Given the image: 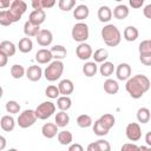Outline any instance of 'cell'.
<instances>
[{
    "mask_svg": "<svg viewBox=\"0 0 151 151\" xmlns=\"http://www.w3.org/2000/svg\"><path fill=\"white\" fill-rule=\"evenodd\" d=\"M76 54L80 60H88L90 58H92L93 51H92L91 45L86 42H80L78 47L76 48Z\"/></svg>",
    "mask_w": 151,
    "mask_h": 151,
    "instance_id": "cell-10",
    "label": "cell"
},
{
    "mask_svg": "<svg viewBox=\"0 0 151 151\" xmlns=\"http://www.w3.org/2000/svg\"><path fill=\"white\" fill-rule=\"evenodd\" d=\"M31 6L33 7V9H42V5H41V0H32Z\"/></svg>",
    "mask_w": 151,
    "mask_h": 151,
    "instance_id": "cell-50",
    "label": "cell"
},
{
    "mask_svg": "<svg viewBox=\"0 0 151 151\" xmlns=\"http://www.w3.org/2000/svg\"><path fill=\"white\" fill-rule=\"evenodd\" d=\"M151 114H150V110L147 107H140L137 111V120L142 124H146L150 122Z\"/></svg>",
    "mask_w": 151,
    "mask_h": 151,
    "instance_id": "cell-33",
    "label": "cell"
},
{
    "mask_svg": "<svg viewBox=\"0 0 151 151\" xmlns=\"http://www.w3.org/2000/svg\"><path fill=\"white\" fill-rule=\"evenodd\" d=\"M57 138H58V142L61 145H70V144H72L73 134H72V132H70L67 130H63V131L58 132Z\"/></svg>",
    "mask_w": 151,
    "mask_h": 151,
    "instance_id": "cell-30",
    "label": "cell"
},
{
    "mask_svg": "<svg viewBox=\"0 0 151 151\" xmlns=\"http://www.w3.org/2000/svg\"><path fill=\"white\" fill-rule=\"evenodd\" d=\"M88 14H90V9H88V7H87L86 5H84V4L76 6V8L73 9V17H74L77 20H79V22L83 21V20H85V19L88 17Z\"/></svg>",
    "mask_w": 151,
    "mask_h": 151,
    "instance_id": "cell-17",
    "label": "cell"
},
{
    "mask_svg": "<svg viewBox=\"0 0 151 151\" xmlns=\"http://www.w3.org/2000/svg\"><path fill=\"white\" fill-rule=\"evenodd\" d=\"M6 145H7V140H6V138H5L4 136L0 134V151H2V150L6 147Z\"/></svg>",
    "mask_w": 151,
    "mask_h": 151,
    "instance_id": "cell-53",
    "label": "cell"
},
{
    "mask_svg": "<svg viewBox=\"0 0 151 151\" xmlns=\"http://www.w3.org/2000/svg\"><path fill=\"white\" fill-rule=\"evenodd\" d=\"M52 54L51 51L47 48H40L35 53V60L38 64H50L52 61Z\"/></svg>",
    "mask_w": 151,
    "mask_h": 151,
    "instance_id": "cell-16",
    "label": "cell"
},
{
    "mask_svg": "<svg viewBox=\"0 0 151 151\" xmlns=\"http://www.w3.org/2000/svg\"><path fill=\"white\" fill-rule=\"evenodd\" d=\"M7 63H8V57H7L4 52H1V51H0V67L6 66V65H7Z\"/></svg>",
    "mask_w": 151,
    "mask_h": 151,
    "instance_id": "cell-49",
    "label": "cell"
},
{
    "mask_svg": "<svg viewBox=\"0 0 151 151\" xmlns=\"http://www.w3.org/2000/svg\"><path fill=\"white\" fill-rule=\"evenodd\" d=\"M5 109L7 111V113H11V114H15V113H19L20 111V104L15 100H8L5 105Z\"/></svg>",
    "mask_w": 151,
    "mask_h": 151,
    "instance_id": "cell-37",
    "label": "cell"
},
{
    "mask_svg": "<svg viewBox=\"0 0 151 151\" xmlns=\"http://www.w3.org/2000/svg\"><path fill=\"white\" fill-rule=\"evenodd\" d=\"M63 72H64V63L61 60H54L48 64V66L45 68L42 73L46 80L55 81L63 76Z\"/></svg>",
    "mask_w": 151,
    "mask_h": 151,
    "instance_id": "cell-3",
    "label": "cell"
},
{
    "mask_svg": "<svg viewBox=\"0 0 151 151\" xmlns=\"http://www.w3.org/2000/svg\"><path fill=\"white\" fill-rule=\"evenodd\" d=\"M25 74H26L28 80H31V81H39L41 79V77H42V70L38 65H31L26 70Z\"/></svg>",
    "mask_w": 151,
    "mask_h": 151,
    "instance_id": "cell-12",
    "label": "cell"
},
{
    "mask_svg": "<svg viewBox=\"0 0 151 151\" xmlns=\"http://www.w3.org/2000/svg\"><path fill=\"white\" fill-rule=\"evenodd\" d=\"M72 38L74 41H78L79 44L80 42H85L87 39H88V35H90V31H88V26L87 24L80 21V22H77L73 27H72Z\"/></svg>",
    "mask_w": 151,
    "mask_h": 151,
    "instance_id": "cell-5",
    "label": "cell"
},
{
    "mask_svg": "<svg viewBox=\"0 0 151 151\" xmlns=\"http://www.w3.org/2000/svg\"><path fill=\"white\" fill-rule=\"evenodd\" d=\"M98 72V65L94 61H86L83 66V73L85 74V77L91 78L94 77L96 73Z\"/></svg>",
    "mask_w": 151,
    "mask_h": 151,
    "instance_id": "cell-27",
    "label": "cell"
},
{
    "mask_svg": "<svg viewBox=\"0 0 151 151\" xmlns=\"http://www.w3.org/2000/svg\"><path fill=\"white\" fill-rule=\"evenodd\" d=\"M100 35H101V39L104 40V42L110 47L118 46L122 40V33L117 28V26L113 24H109V25L104 26L101 28Z\"/></svg>",
    "mask_w": 151,
    "mask_h": 151,
    "instance_id": "cell-2",
    "label": "cell"
},
{
    "mask_svg": "<svg viewBox=\"0 0 151 151\" xmlns=\"http://www.w3.org/2000/svg\"><path fill=\"white\" fill-rule=\"evenodd\" d=\"M96 145H97L98 151H111V145L105 139H98L96 142Z\"/></svg>",
    "mask_w": 151,
    "mask_h": 151,
    "instance_id": "cell-42",
    "label": "cell"
},
{
    "mask_svg": "<svg viewBox=\"0 0 151 151\" xmlns=\"http://www.w3.org/2000/svg\"><path fill=\"white\" fill-rule=\"evenodd\" d=\"M145 142H146V146H151V132H146Z\"/></svg>",
    "mask_w": 151,
    "mask_h": 151,
    "instance_id": "cell-55",
    "label": "cell"
},
{
    "mask_svg": "<svg viewBox=\"0 0 151 151\" xmlns=\"http://www.w3.org/2000/svg\"><path fill=\"white\" fill-rule=\"evenodd\" d=\"M58 132H59L58 131V126L54 123H46L41 127V133L47 139H52L53 137H55L58 134Z\"/></svg>",
    "mask_w": 151,
    "mask_h": 151,
    "instance_id": "cell-15",
    "label": "cell"
},
{
    "mask_svg": "<svg viewBox=\"0 0 151 151\" xmlns=\"http://www.w3.org/2000/svg\"><path fill=\"white\" fill-rule=\"evenodd\" d=\"M7 151H18V150H17V149H14V147H13V149H9V150H7Z\"/></svg>",
    "mask_w": 151,
    "mask_h": 151,
    "instance_id": "cell-58",
    "label": "cell"
},
{
    "mask_svg": "<svg viewBox=\"0 0 151 151\" xmlns=\"http://www.w3.org/2000/svg\"><path fill=\"white\" fill-rule=\"evenodd\" d=\"M11 2L12 1H9V0H0V9L6 11V8H9Z\"/></svg>",
    "mask_w": 151,
    "mask_h": 151,
    "instance_id": "cell-52",
    "label": "cell"
},
{
    "mask_svg": "<svg viewBox=\"0 0 151 151\" xmlns=\"http://www.w3.org/2000/svg\"><path fill=\"white\" fill-rule=\"evenodd\" d=\"M18 48L21 53H29L33 50V41L31 40V38H27V37L21 38L19 40Z\"/></svg>",
    "mask_w": 151,
    "mask_h": 151,
    "instance_id": "cell-29",
    "label": "cell"
},
{
    "mask_svg": "<svg viewBox=\"0 0 151 151\" xmlns=\"http://www.w3.org/2000/svg\"><path fill=\"white\" fill-rule=\"evenodd\" d=\"M35 39H37V42L40 46L47 47L53 41V34H52V32L50 29H40L39 33H38V35L35 37Z\"/></svg>",
    "mask_w": 151,
    "mask_h": 151,
    "instance_id": "cell-11",
    "label": "cell"
},
{
    "mask_svg": "<svg viewBox=\"0 0 151 151\" xmlns=\"http://www.w3.org/2000/svg\"><path fill=\"white\" fill-rule=\"evenodd\" d=\"M139 60L143 65L150 66L151 65V54H139Z\"/></svg>",
    "mask_w": 151,
    "mask_h": 151,
    "instance_id": "cell-45",
    "label": "cell"
},
{
    "mask_svg": "<svg viewBox=\"0 0 151 151\" xmlns=\"http://www.w3.org/2000/svg\"><path fill=\"white\" fill-rule=\"evenodd\" d=\"M86 151H98L97 145H96V142L90 143V144L87 145V147H86Z\"/></svg>",
    "mask_w": 151,
    "mask_h": 151,
    "instance_id": "cell-54",
    "label": "cell"
},
{
    "mask_svg": "<svg viewBox=\"0 0 151 151\" xmlns=\"http://www.w3.org/2000/svg\"><path fill=\"white\" fill-rule=\"evenodd\" d=\"M129 4L132 8H140L144 5V0H130Z\"/></svg>",
    "mask_w": 151,
    "mask_h": 151,
    "instance_id": "cell-46",
    "label": "cell"
},
{
    "mask_svg": "<svg viewBox=\"0 0 151 151\" xmlns=\"http://www.w3.org/2000/svg\"><path fill=\"white\" fill-rule=\"evenodd\" d=\"M98 120H99V122L101 123V125H103L105 129H107L109 131L114 126V123H116V118H114V116L111 114V113H105V114H103Z\"/></svg>",
    "mask_w": 151,
    "mask_h": 151,
    "instance_id": "cell-31",
    "label": "cell"
},
{
    "mask_svg": "<svg viewBox=\"0 0 151 151\" xmlns=\"http://www.w3.org/2000/svg\"><path fill=\"white\" fill-rule=\"evenodd\" d=\"M138 35H139V32H138V29L134 26H126L124 32H123V37H124V39L126 41H134V40H137Z\"/></svg>",
    "mask_w": 151,
    "mask_h": 151,
    "instance_id": "cell-28",
    "label": "cell"
},
{
    "mask_svg": "<svg viewBox=\"0 0 151 151\" xmlns=\"http://www.w3.org/2000/svg\"><path fill=\"white\" fill-rule=\"evenodd\" d=\"M45 19H46V13L44 9H33L28 17V21L37 26H40L45 21Z\"/></svg>",
    "mask_w": 151,
    "mask_h": 151,
    "instance_id": "cell-13",
    "label": "cell"
},
{
    "mask_svg": "<svg viewBox=\"0 0 151 151\" xmlns=\"http://www.w3.org/2000/svg\"><path fill=\"white\" fill-rule=\"evenodd\" d=\"M120 151H139V146L133 143H125L122 145Z\"/></svg>",
    "mask_w": 151,
    "mask_h": 151,
    "instance_id": "cell-44",
    "label": "cell"
},
{
    "mask_svg": "<svg viewBox=\"0 0 151 151\" xmlns=\"http://www.w3.org/2000/svg\"><path fill=\"white\" fill-rule=\"evenodd\" d=\"M151 83L150 79L144 74H136L126 80L125 90L133 99H139L144 96L145 92L150 90Z\"/></svg>",
    "mask_w": 151,
    "mask_h": 151,
    "instance_id": "cell-1",
    "label": "cell"
},
{
    "mask_svg": "<svg viewBox=\"0 0 151 151\" xmlns=\"http://www.w3.org/2000/svg\"><path fill=\"white\" fill-rule=\"evenodd\" d=\"M70 123V116L68 113H66L65 111H59L57 114H55V118H54V124L58 126V127H65L67 126Z\"/></svg>",
    "mask_w": 151,
    "mask_h": 151,
    "instance_id": "cell-25",
    "label": "cell"
},
{
    "mask_svg": "<svg viewBox=\"0 0 151 151\" xmlns=\"http://www.w3.org/2000/svg\"><path fill=\"white\" fill-rule=\"evenodd\" d=\"M58 6L61 11L64 12H68L71 9H73V7L76 6V1L74 0H59L58 1Z\"/></svg>",
    "mask_w": 151,
    "mask_h": 151,
    "instance_id": "cell-40",
    "label": "cell"
},
{
    "mask_svg": "<svg viewBox=\"0 0 151 151\" xmlns=\"http://www.w3.org/2000/svg\"><path fill=\"white\" fill-rule=\"evenodd\" d=\"M104 91L107 93V94H116L118 93L119 91V85H118V81L114 80V79H106L104 81Z\"/></svg>",
    "mask_w": 151,
    "mask_h": 151,
    "instance_id": "cell-23",
    "label": "cell"
},
{
    "mask_svg": "<svg viewBox=\"0 0 151 151\" xmlns=\"http://www.w3.org/2000/svg\"><path fill=\"white\" fill-rule=\"evenodd\" d=\"M72 106V99L68 96H59L57 98V107L60 111H67Z\"/></svg>",
    "mask_w": 151,
    "mask_h": 151,
    "instance_id": "cell-24",
    "label": "cell"
},
{
    "mask_svg": "<svg viewBox=\"0 0 151 151\" xmlns=\"http://www.w3.org/2000/svg\"><path fill=\"white\" fill-rule=\"evenodd\" d=\"M50 51H51L52 58H54L55 60H63L67 55V50L63 45H54L51 47Z\"/></svg>",
    "mask_w": 151,
    "mask_h": 151,
    "instance_id": "cell-21",
    "label": "cell"
},
{
    "mask_svg": "<svg viewBox=\"0 0 151 151\" xmlns=\"http://www.w3.org/2000/svg\"><path fill=\"white\" fill-rule=\"evenodd\" d=\"M143 13H144L145 18H147V19H151V4H149V5H146V6L144 7V9H143Z\"/></svg>",
    "mask_w": 151,
    "mask_h": 151,
    "instance_id": "cell-51",
    "label": "cell"
},
{
    "mask_svg": "<svg viewBox=\"0 0 151 151\" xmlns=\"http://www.w3.org/2000/svg\"><path fill=\"white\" fill-rule=\"evenodd\" d=\"M92 125H93V132H94V134H97V136H99V137H103V136H106V134L109 133V130L105 129L98 119H97Z\"/></svg>",
    "mask_w": 151,
    "mask_h": 151,
    "instance_id": "cell-38",
    "label": "cell"
},
{
    "mask_svg": "<svg viewBox=\"0 0 151 151\" xmlns=\"http://www.w3.org/2000/svg\"><path fill=\"white\" fill-rule=\"evenodd\" d=\"M92 124H93V120H92L91 116H88V114H85L84 113V114L78 116V118H77V125L79 127H81V129H87Z\"/></svg>",
    "mask_w": 151,
    "mask_h": 151,
    "instance_id": "cell-35",
    "label": "cell"
},
{
    "mask_svg": "<svg viewBox=\"0 0 151 151\" xmlns=\"http://www.w3.org/2000/svg\"><path fill=\"white\" fill-rule=\"evenodd\" d=\"M0 126H1V129H2L4 131L11 132V131H13L14 127H15V119H14L12 116L6 114V116H4V117L1 118V120H0Z\"/></svg>",
    "mask_w": 151,
    "mask_h": 151,
    "instance_id": "cell-18",
    "label": "cell"
},
{
    "mask_svg": "<svg viewBox=\"0 0 151 151\" xmlns=\"http://www.w3.org/2000/svg\"><path fill=\"white\" fill-rule=\"evenodd\" d=\"M129 12H130L129 7L124 4H122V5H118V6L114 7V9L112 12V15L118 20H123V19H126L129 17Z\"/></svg>",
    "mask_w": 151,
    "mask_h": 151,
    "instance_id": "cell-20",
    "label": "cell"
},
{
    "mask_svg": "<svg viewBox=\"0 0 151 151\" xmlns=\"http://www.w3.org/2000/svg\"><path fill=\"white\" fill-rule=\"evenodd\" d=\"M27 9V4L22 0H14L11 2V6H9V9H7V13L9 15V19L13 22H17L21 19L22 14L26 12Z\"/></svg>",
    "mask_w": 151,
    "mask_h": 151,
    "instance_id": "cell-4",
    "label": "cell"
},
{
    "mask_svg": "<svg viewBox=\"0 0 151 151\" xmlns=\"http://www.w3.org/2000/svg\"><path fill=\"white\" fill-rule=\"evenodd\" d=\"M0 25L1 26H9L12 25V21L9 19V15L6 11H0Z\"/></svg>",
    "mask_w": 151,
    "mask_h": 151,
    "instance_id": "cell-43",
    "label": "cell"
},
{
    "mask_svg": "<svg viewBox=\"0 0 151 151\" xmlns=\"http://www.w3.org/2000/svg\"><path fill=\"white\" fill-rule=\"evenodd\" d=\"M92 58L94 59V63H100L103 64L104 61H106V59L109 58V52L106 48H98L94 51V53L92 54Z\"/></svg>",
    "mask_w": 151,
    "mask_h": 151,
    "instance_id": "cell-32",
    "label": "cell"
},
{
    "mask_svg": "<svg viewBox=\"0 0 151 151\" xmlns=\"http://www.w3.org/2000/svg\"><path fill=\"white\" fill-rule=\"evenodd\" d=\"M37 122V116H35V112L34 110H31V109H27V110H24L18 119H17V124L21 127V129H27V127H31L32 125H34V123Z\"/></svg>",
    "mask_w": 151,
    "mask_h": 151,
    "instance_id": "cell-7",
    "label": "cell"
},
{
    "mask_svg": "<svg viewBox=\"0 0 151 151\" xmlns=\"http://www.w3.org/2000/svg\"><path fill=\"white\" fill-rule=\"evenodd\" d=\"M58 90L61 96H68L74 91V84L71 79H63L58 85Z\"/></svg>",
    "mask_w": 151,
    "mask_h": 151,
    "instance_id": "cell-14",
    "label": "cell"
},
{
    "mask_svg": "<svg viewBox=\"0 0 151 151\" xmlns=\"http://www.w3.org/2000/svg\"><path fill=\"white\" fill-rule=\"evenodd\" d=\"M26 73V70L24 68L22 65H19V64H14L12 67H11V76L14 78V79H21Z\"/></svg>",
    "mask_w": 151,
    "mask_h": 151,
    "instance_id": "cell-36",
    "label": "cell"
},
{
    "mask_svg": "<svg viewBox=\"0 0 151 151\" xmlns=\"http://www.w3.org/2000/svg\"><path fill=\"white\" fill-rule=\"evenodd\" d=\"M139 54H151V40L145 39L143 40L138 46Z\"/></svg>",
    "mask_w": 151,
    "mask_h": 151,
    "instance_id": "cell-39",
    "label": "cell"
},
{
    "mask_svg": "<svg viewBox=\"0 0 151 151\" xmlns=\"http://www.w3.org/2000/svg\"><path fill=\"white\" fill-rule=\"evenodd\" d=\"M45 94H46V97H48V98H51V99H57V98L60 96L59 90H58V86H55V85H50V86H47V87L45 88Z\"/></svg>",
    "mask_w": 151,
    "mask_h": 151,
    "instance_id": "cell-41",
    "label": "cell"
},
{
    "mask_svg": "<svg viewBox=\"0 0 151 151\" xmlns=\"http://www.w3.org/2000/svg\"><path fill=\"white\" fill-rule=\"evenodd\" d=\"M41 5H42V9L51 8L55 5V1L54 0H41Z\"/></svg>",
    "mask_w": 151,
    "mask_h": 151,
    "instance_id": "cell-47",
    "label": "cell"
},
{
    "mask_svg": "<svg viewBox=\"0 0 151 151\" xmlns=\"http://www.w3.org/2000/svg\"><path fill=\"white\" fill-rule=\"evenodd\" d=\"M2 96H4V88L0 86V99L2 98Z\"/></svg>",
    "mask_w": 151,
    "mask_h": 151,
    "instance_id": "cell-57",
    "label": "cell"
},
{
    "mask_svg": "<svg viewBox=\"0 0 151 151\" xmlns=\"http://www.w3.org/2000/svg\"><path fill=\"white\" fill-rule=\"evenodd\" d=\"M0 51L4 52L7 57H13L17 52V46L9 40H4L0 42Z\"/></svg>",
    "mask_w": 151,
    "mask_h": 151,
    "instance_id": "cell-19",
    "label": "cell"
},
{
    "mask_svg": "<svg viewBox=\"0 0 151 151\" xmlns=\"http://www.w3.org/2000/svg\"><path fill=\"white\" fill-rule=\"evenodd\" d=\"M98 19L100 22H109L112 19V9L109 6H100L98 9Z\"/></svg>",
    "mask_w": 151,
    "mask_h": 151,
    "instance_id": "cell-22",
    "label": "cell"
},
{
    "mask_svg": "<svg viewBox=\"0 0 151 151\" xmlns=\"http://www.w3.org/2000/svg\"><path fill=\"white\" fill-rule=\"evenodd\" d=\"M40 31V26H37V25H33L32 22H29L28 20L24 24V33L27 38H31V37H37L38 33Z\"/></svg>",
    "mask_w": 151,
    "mask_h": 151,
    "instance_id": "cell-26",
    "label": "cell"
},
{
    "mask_svg": "<svg viewBox=\"0 0 151 151\" xmlns=\"http://www.w3.org/2000/svg\"><path fill=\"white\" fill-rule=\"evenodd\" d=\"M139 151H151V147L146 146V145H142V146H139Z\"/></svg>",
    "mask_w": 151,
    "mask_h": 151,
    "instance_id": "cell-56",
    "label": "cell"
},
{
    "mask_svg": "<svg viewBox=\"0 0 151 151\" xmlns=\"http://www.w3.org/2000/svg\"><path fill=\"white\" fill-rule=\"evenodd\" d=\"M99 72L103 77H110L114 72V65L111 61H104L99 66Z\"/></svg>",
    "mask_w": 151,
    "mask_h": 151,
    "instance_id": "cell-34",
    "label": "cell"
},
{
    "mask_svg": "<svg viewBox=\"0 0 151 151\" xmlns=\"http://www.w3.org/2000/svg\"><path fill=\"white\" fill-rule=\"evenodd\" d=\"M68 151H84V147L79 143H73V144H70Z\"/></svg>",
    "mask_w": 151,
    "mask_h": 151,
    "instance_id": "cell-48",
    "label": "cell"
},
{
    "mask_svg": "<svg viewBox=\"0 0 151 151\" xmlns=\"http://www.w3.org/2000/svg\"><path fill=\"white\" fill-rule=\"evenodd\" d=\"M114 71H116V76H117V79L118 80L126 81L129 78H131L132 70H131V66L127 63H120L114 68Z\"/></svg>",
    "mask_w": 151,
    "mask_h": 151,
    "instance_id": "cell-9",
    "label": "cell"
},
{
    "mask_svg": "<svg viewBox=\"0 0 151 151\" xmlns=\"http://www.w3.org/2000/svg\"><path fill=\"white\" fill-rule=\"evenodd\" d=\"M126 138L131 142H137L142 138V129L138 123H129L125 129Z\"/></svg>",
    "mask_w": 151,
    "mask_h": 151,
    "instance_id": "cell-8",
    "label": "cell"
},
{
    "mask_svg": "<svg viewBox=\"0 0 151 151\" xmlns=\"http://www.w3.org/2000/svg\"><path fill=\"white\" fill-rule=\"evenodd\" d=\"M37 119L40 120H45L47 118H50L54 112H55V104L47 100V101H42L41 104H39L37 106V109L34 110Z\"/></svg>",
    "mask_w": 151,
    "mask_h": 151,
    "instance_id": "cell-6",
    "label": "cell"
}]
</instances>
